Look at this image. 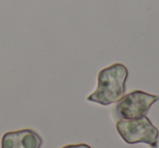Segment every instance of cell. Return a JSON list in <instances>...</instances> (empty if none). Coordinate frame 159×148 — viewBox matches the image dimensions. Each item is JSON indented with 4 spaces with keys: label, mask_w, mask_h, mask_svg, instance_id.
<instances>
[{
    "label": "cell",
    "mask_w": 159,
    "mask_h": 148,
    "mask_svg": "<svg viewBox=\"0 0 159 148\" xmlns=\"http://www.w3.org/2000/svg\"><path fill=\"white\" fill-rule=\"evenodd\" d=\"M118 133L128 144L144 143L152 148L158 147L159 131L147 117L132 120H119L116 124Z\"/></svg>",
    "instance_id": "obj_2"
},
{
    "label": "cell",
    "mask_w": 159,
    "mask_h": 148,
    "mask_svg": "<svg viewBox=\"0 0 159 148\" xmlns=\"http://www.w3.org/2000/svg\"><path fill=\"white\" fill-rule=\"evenodd\" d=\"M159 100V96L142 91H134L124 95L115 108L116 115L120 120H132L145 117L150 107Z\"/></svg>",
    "instance_id": "obj_3"
},
{
    "label": "cell",
    "mask_w": 159,
    "mask_h": 148,
    "mask_svg": "<svg viewBox=\"0 0 159 148\" xmlns=\"http://www.w3.org/2000/svg\"><path fill=\"white\" fill-rule=\"evenodd\" d=\"M62 148H91V146L86 144H79V145H66Z\"/></svg>",
    "instance_id": "obj_5"
},
{
    "label": "cell",
    "mask_w": 159,
    "mask_h": 148,
    "mask_svg": "<svg viewBox=\"0 0 159 148\" xmlns=\"http://www.w3.org/2000/svg\"><path fill=\"white\" fill-rule=\"evenodd\" d=\"M43 138L32 128L8 132L1 139V148H40Z\"/></svg>",
    "instance_id": "obj_4"
},
{
    "label": "cell",
    "mask_w": 159,
    "mask_h": 148,
    "mask_svg": "<svg viewBox=\"0 0 159 148\" xmlns=\"http://www.w3.org/2000/svg\"><path fill=\"white\" fill-rule=\"evenodd\" d=\"M128 74V69L122 63L102 69L97 76V88L87 97V100L102 106L118 102L125 94Z\"/></svg>",
    "instance_id": "obj_1"
}]
</instances>
